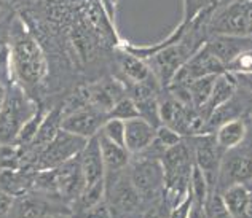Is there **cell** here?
I'll return each instance as SVG.
<instances>
[{
    "instance_id": "cell-1",
    "label": "cell",
    "mask_w": 252,
    "mask_h": 218,
    "mask_svg": "<svg viewBox=\"0 0 252 218\" xmlns=\"http://www.w3.org/2000/svg\"><path fill=\"white\" fill-rule=\"evenodd\" d=\"M11 69L18 82L28 86L40 83L45 77L46 61L43 51L31 35H18L11 43Z\"/></svg>"
},
{
    "instance_id": "cell-2",
    "label": "cell",
    "mask_w": 252,
    "mask_h": 218,
    "mask_svg": "<svg viewBox=\"0 0 252 218\" xmlns=\"http://www.w3.org/2000/svg\"><path fill=\"white\" fill-rule=\"evenodd\" d=\"M38 105L28 99L23 88L13 86L6 91V101L0 111V142H15L24 123L34 115Z\"/></svg>"
},
{
    "instance_id": "cell-3",
    "label": "cell",
    "mask_w": 252,
    "mask_h": 218,
    "mask_svg": "<svg viewBox=\"0 0 252 218\" xmlns=\"http://www.w3.org/2000/svg\"><path fill=\"white\" fill-rule=\"evenodd\" d=\"M252 19V2L235 0L225 6L222 13L212 19L209 24L211 35H230V37H248L249 24Z\"/></svg>"
},
{
    "instance_id": "cell-4",
    "label": "cell",
    "mask_w": 252,
    "mask_h": 218,
    "mask_svg": "<svg viewBox=\"0 0 252 218\" xmlns=\"http://www.w3.org/2000/svg\"><path fill=\"white\" fill-rule=\"evenodd\" d=\"M193 156L195 166L206 177V182L212 190H216V183L219 180V172H220L222 155L223 150L219 147L216 140V134L212 132H204V134L195 136L193 140Z\"/></svg>"
},
{
    "instance_id": "cell-5",
    "label": "cell",
    "mask_w": 252,
    "mask_h": 218,
    "mask_svg": "<svg viewBox=\"0 0 252 218\" xmlns=\"http://www.w3.org/2000/svg\"><path fill=\"white\" fill-rule=\"evenodd\" d=\"M86 142H88L86 138H82L61 129L58 132V136L53 138V142L40 151L42 155L38 158V164H40L42 169L56 167L59 164L72 160V158H77Z\"/></svg>"
},
{
    "instance_id": "cell-6",
    "label": "cell",
    "mask_w": 252,
    "mask_h": 218,
    "mask_svg": "<svg viewBox=\"0 0 252 218\" xmlns=\"http://www.w3.org/2000/svg\"><path fill=\"white\" fill-rule=\"evenodd\" d=\"M193 54V51H189V46L184 43H172L166 48L155 53L147 61L152 62V67L155 70V77L161 86H169L172 78L176 77L179 69L187 62V59ZM150 67V69H152Z\"/></svg>"
},
{
    "instance_id": "cell-7",
    "label": "cell",
    "mask_w": 252,
    "mask_h": 218,
    "mask_svg": "<svg viewBox=\"0 0 252 218\" xmlns=\"http://www.w3.org/2000/svg\"><path fill=\"white\" fill-rule=\"evenodd\" d=\"M129 178L141 197H152L164 188V172L158 158H142L132 164Z\"/></svg>"
},
{
    "instance_id": "cell-8",
    "label": "cell",
    "mask_w": 252,
    "mask_h": 218,
    "mask_svg": "<svg viewBox=\"0 0 252 218\" xmlns=\"http://www.w3.org/2000/svg\"><path fill=\"white\" fill-rule=\"evenodd\" d=\"M105 120H107V115L90 105L86 109L63 116L61 129L88 140L101 131Z\"/></svg>"
},
{
    "instance_id": "cell-9",
    "label": "cell",
    "mask_w": 252,
    "mask_h": 218,
    "mask_svg": "<svg viewBox=\"0 0 252 218\" xmlns=\"http://www.w3.org/2000/svg\"><path fill=\"white\" fill-rule=\"evenodd\" d=\"M105 191H109L107 202L114 215L117 214L126 215L134 212L142 199L141 194L134 188V185H132L129 175H120L110 185L109 190H107V183H105Z\"/></svg>"
},
{
    "instance_id": "cell-10",
    "label": "cell",
    "mask_w": 252,
    "mask_h": 218,
    "mask_svg": "<svg viewBox=\"0 0 252 218\" xmlns=\"http://www.w3.org/2000/svg\"><path fill=\"white\" fill-rule=\"evenodd\" d=\"M225 188L235 183L246 185L252 182V151H236L222 158L219 180Z\"/></svg>"
},
{
    "instance_id": "cell-11",
    "label": "cell",
    "mask_w": 252,
    "mask_h": 218,
    "mask_svg": "<svg viewBox=\"0 0 252 218\" xmlns=\"http://www.w3.org/2000/svg\"><path fill=\"white\" fill-rule=\"evenodd\" d=\"M157 128L142 116L125 121V148L129 155H141L154 142Z\"/></svg>"
},
{
    "instance_id": "cell-12",
    "label": "cell",
    "mask_w": 252,
    "mask_h": 218,
    "mask_svg": "<svg viewBox=\"0 0 252 218\" xmlns=\"http://www.w3.org/2000/svg\"><path fill=\"white\" fill-rule=\"evenodd\" d=\"M53 172H55L58 193L64 196H80L85 188V178L78 156L53 167Z\"/></svg>"
},
{
    "instance_id": "cell-13",
    "label": "cell",
    "mask_w": 252,
    "mask_h": 218,
    "mask_svg": "<svg viewBox=\"0 0 252 218\" xmlns=\"http://www.w3.org/2000/svg\"><path fill=\"white\" fill-rule=\"evenodd\" d=\"M78 160H80L82 172L85 178V187H91V185L105 178V166H104L101 147H99L97 134L88 138V142H86L83 150L80 151V155H78Z\"/></svg>"
},
{
    "instance_id": "cell-14",
    "label": "cell",
    "mask_w": 252,
    "mask_h": 218,
    "mask_svg": "<svg viewBox=\"0 0 252 218\" xmlns=\"http://www.w3.org/2000/svg\"><path fill=\"white\" fill-rule=\"evenodd\" d=\"M252 37H230V35H214L206 42L208 50L220 61L225 67L243 51L252 50Z\"/></svg>"
},
{
    "instance_id": "cell-15",
    "label": "cell",
    "mask_w": 252,
    "mask_h": 218,
    "mask_svg": "<svg viewBox=\"0 0 252 218\" xmlns=\"http://www.w3.org/2000/svg\"><path fill=\"white\" fill-rule=\"evenodd\" d=\"M90 94V105L97 109L99 111L107 115L114 109V105L125 97L123 86L115 80L109 82H99L96 84H91L88 88Z\"/></svg>"
},
{
    "instance_id": "cell-16",
    "label": "cell",
    "mask_w": 252,
    "mask_h": 218,
    "mask_svg": "<svg viewBox=\"0 0 252 218\" xmlns=\"http://www.w3.org/2000/svg\"><path fill=\"white\" fill-rule=\"evenodd\" d=\"M236 82L233 75L230 74V72H225V74H220L216 77V82H214V86H212V91H211V96H209V101L206 102V105L201 109H198V111L206 118L211 116V113L214 110H217L220 105L227 104L228 101L235 97V92H236Z\"/></svg>"
},
{
    "instance_id": "cell-17",
    "label": "cell",
    "mask_w": 252,
    "mask_h": 218,
    "mask_svg": "<svg viewBox=\"0 0 252 218\" xmlns=\"http://www.w3.org/2000/svg\"><path fill=\"white\" fill-rule=\"evenodd\" d=\"M97 140L99 147H101L104 166H105V175L122 172V170L129 164V151L126 150L123 145H118L115 142L109 140L107 137H104L101 132H97Z\"/></svg>"
},
{
    "instance_id": "cell-18",
    "label": "cell",
    "mask_w": 252,
    "mask_h": 218,
    "mask_svg": "<svg viewBox=\"0 0 252 218\" xmlns=\"http://www.w3.org/2000/svg\"><path fill=\"white\" fill-rule=\"evenodd\" d=\"M246 134H248L246 123L241 118H235V120H230L217 128L216 140L223 151H230L240 147L244 138H246Z\"/></svg>"
},
{
    "instance_id": "cell-19",
    "label": "cell",
    "mask_w": 252,
    "mask_h": 218,
    "mask_svg": "<svg viewBox=\"0 0 252 218\" xmlns=\"http://www.w3.org/2000/svg\"><path fill=\"white\" fill-rule=\"evenodd\" d=\"M118 62H120V69L123 75L128 78L131 83H142L147 82L149 78L154 77L150 65L144 61V59L131 54L128 51H120L118 54Z\"/></svg>"
},
{
    "instance_id": "cell-20",
    "label": "cell",
    "mask_w": 252,
    "mask_h": 218,
    "mask_svg": "<svg viewBox=\"0 0 252 218\" xmlns=\"http://www.w3.org/2000/svg\"><path fill=\"white\" fill-rule=\"evenodd\" d=\"M61 120H63V110L61 107H56L50 111H46L43 121L38 128L37 136L34 137L31 145H34L37 150H43L46 145L53 142V138L58 136V132L61 131Z\"/></svg>"
},
{
    "instance_id": "cell-21",
    "label": "cell",
    "mask_w": 252,
    "mask_h": 218,
    "mask_svg": "<svg viewBox=\"0 0 252 218\" xmlns=\"http://www.w3.org/2000/svg\"><path fill=\"white\" fill-rule=\"evenodd\" d=\"M249 197H251V191L248 190L246 185H243V183L230 185L222 193V199L225 202V206H227L230 214L235 218H243L244 209H246Z\"/></svg>"
},
{
    "instance_id": "cell-22",
    "label": "cell",
    "mask_w": 252,
    "mask_h": 218,
    "mask_svg": "<svg viewBox=\"0 0 252 218\" xmlns=\"http://www.w3.org/2000/svg\"><path fill=\"white\" fill-rule=\"evenodd\" d=\"M219 0H184V24L191 27V24L201 23L209 15V11H214Z\"/></svg>"
},
{
    "instance_id": "cell-23",
    "label": "cell",
    "mask_w": 252,
    "mask_h": 218,
    "mask_svg": "<svg viewBox=\"0 0 252 218\" xmlns=\"http://www.w3.org/2000/svg\"><path fill=\"white\" fill-rule=\"evenodd\" d=\"M217 75H208V77H201L196 78L195 82H191L189 84V94H190V101H191V107L193 109H201L206 105L209 101L212 86H214Z\"/></svg>"
},
{
    "instance_id": "cell-24",
    "label": "cell",
    "mask_w": 252,
    "mask_h": 218,
    "mask_svg": "<svg viewBox=\"0 0 252 218\" xmlns=\"http://www.w3.org/2000/svg\"><path fill=\"white\" fill-rule=\"evenodd\" d=\"M18 218H34V217H46V215H59L55 207H51L48 202L35 197H28L21 202L18 210Z\"/></svg>"
},
{
    "instance_id": "cell-25",
    "label": "cell",
    "mask_w": 252,
    "mask_h": 218,
    "mask_svg": "<svg viewBox=\"0 0 252 218\" xmlns=\"http://www.w3.org/2000/svg\"><path fill=\"white\" fill-rule=\"evenodd\" d=\"M45 115H46V111L42 107H37L34 115L24 123V126L21 128V131H19V134H18L15 142H18L19 145H31L32 140H34V137L37 136L38 128H40Z\"/></svg>"
},
{
    "instance_id": "cell-26",
    "label": "cell",
    "mask_w": 252,
    "mask_h": 218,
    "mask_svg": "<svg viewBox=\"0 0 252 218\" xmlns=\"http://www.w3.org/2000/svg\"><path fill=\"white\" fill-rule=\"evenodd\" d=\"M181 142H182V136L179 134V132L161 124V126L157 128V134H155V138L150 147H155L157 150H160V155H163L168 148L174 147V145L181 143Z\"/></svg>"
},
{
    "instance_id": "cell-27",
    "label": "cell",
    "mask_w": 252,
    "mask_h": 218,
    "mask_svg": "<svg viewBox=\"0 0 252 218\" xmlns=\"http://www.w3.org/2000/svg\"><path fill=\"white\" fill-rule=\"evenodd\" d=\"M136 116H141L139 115L137 105L131 97H126V96L120 99V101L114 105V109L107 113V118H118V120H123V121H128L131 118H136Z\"/></svg>"
},
{
    "instance_id": "cell-28",
    "label": "cell",
    "mask_w": 252,
    "mask_h": 218,
    "mask_svg": "<svg viewBox=\"0 0 252 218\" xmlns=\"http://www.w3.org/2000/svg\"><path fill=\"white\" fill-rule=\"evenodd\" d=\"M204 207H206L208 218H235L233 215L230 214V210L227 209V206H225V202L222 199V194H219L217 190L211 191V193H209Z\"/></svg>"
},
{
    "instance_id": "cell-29",
    "label": "cell",
    "mask_w": 252,
    "mask_h": 218,
    "mask_svg": "<svg viewBox=\"0 0 252 218\" xmlns=\"http://www.w3.org/2000/svg\"><path fill=\"white\" fill-rule=\"evenodd\" d=\"M78 197H80V202L85 210L93 207L97 202H101L102 199H105V178L94 185H91V187H85Z\"/></svg>"
},
{
    "instance_id": "cell-30",
    "label": "cell",
    "mask_w": 252,
    "mask_h": 218,
    "mask_svg": "<svg viewBox=\"0 0 252 218\" xmlns=\"http://www.w3.org/2000/svg\"><path fill=\"white\" fill-rule=\"evenodd\" d=\"M99 132H101L104 137H107L109 140L125 147V121L123 120H118V118H107Z\"/></svg>"
},
{
    "instance_id": "cell-31",
    "label": "cell",
    "mask_w": 252,
    "mask_h": 218,
    "mask_svg": "<svg viewBox=\"0 0 252 218\" xmlns=\"http://www.w3.org/2000/svg\"><path fill=\"white\" fill-rule=\"evenodd\" d=\"M227 72L231 74H252V50L243 51L228 64Z\"/></svg>"
},
{
    "instance_id": "cell-32",
    "label": "cell",
    "mask_w": 252,
    "mask_h": 218,
    "mask_svg": "<svg viewBox=\"0 0 252 218\" xmlns=\"http://www.w3.org/2000/svg\"><path fill=\"white\" fill-rule=\"evenodd\" d=\"M0 74L6 78L13 77L11 69V43L6 38H0Z\"/></svg>"
},
{
    "instance_id": "cell-33",
    "label": "cell",
    "mask_w": 252,
    "mask_h": 218,
    "mask_svg": "<svg viewBox=\"0 0 252 218\" xmlns=\"http://www.w3.org/2000/svg\"><path fill=\"white\" fill-rule=\"evenodd\" d=\"M83 218H114V212H112L107 199H102L101 202L94 204L93 207L86 209Z\"/></svg>"
},
{
    "instance_id": "cell-34",
    "label": "cell",
    "mask_w": 252,
    "mask_h": 218,
    "mask_svg": "<svg viewBox=\"0 0 252 218\" xmlns=\"http://www.w3.org/2000/svg\"><path fill=\"white\" fill-rule=\"evenodd\" d=\"M191 201H193V196H191V193H189L185 196V199H182L177 206L171 209V214L168 215V218H189Z\"/></svg>"
},
{
    "instance_id": "cell-35",
    "label": "cell",
    "mask_w": 252,
    "mask_h": 218,
    "mask_svg": "<svg viewBox=\"0 0 252 218\" xmlns=\"http://www.w3.org/2000/svg\"><path fill=\"white\" fill-rule=\"evenodd\" d=\"M13 204H15L13 194L5 190H0V218H5L10 214V210L13 209Z\"/></svg>"
},
{
    "instance_id": "cell-36",
    "label": "cell",
    "mask_w": 252,
    "mask_h": 218,
    "mask_svg": "<svg viewBox=\"0 0 252 218\" xmlns=\"http://www.w3.org/2000/svg\"><path fill=\"white\" fill-rule=\"evenodd\" d=\"M99 3L104 8L105 15H107L109 21L114 24L115 23V15H117V6H118V0H99Z\"/></svg>"
},
{
    "instance_id": "cell-37",
    "label": "cell",
    "mask_w": 252,
    "mask_h": 218,
    "mask_svg": "<svg viewBox=\"0 0 252 218\" xmlns=\"http://www.w3.org/2000/svg\"><path fill=\"white\" fill-rule=\"evenodd\" d=\"M189 218H208L206 207H204V204L196 202L195 199L191 201V207H190Z\"/></svg>"
},
{
    "instance_id": "cell-38",
    "label": "cell",
    "mask_w": 252,
    "mask_h": 218,
    "mask_svg": "<svg viewBox=\"0 0 252 218\" xmlns=\"http://www.w3.org/2000/svg\"><path fill=\"white\" fill-rule=\"evenodd\" d=\"M231 75H233L236 84H240V86L246 88L248 91L252 92V74H231Z\"/></svg>"
},
{
    "instance_id": "cell-39",
    "label": "cell",
    "mask_w": 252,
    "mask_h": 218,
    "mask_svg": "<svg viewBox=\"0 0 252 218\" xmlns=\"http://www.w3.org/2000/svg\"><path fill=\"white\" fill-rule=\"evenodd\" d=\"M144 218H168V215L164 214L160 207H154V209H150L149 212L144 215Z\"/></svg>"
},
{
    "instance_id": "cell-40",
    "label": "cell",
    "mask_w": 252,
    "mask_h": 218,
    "mask_svg": "<svg viewBox=\"0 0 252 218\" xmlns=\"http://www.w3.org/2000/svg\"><path fill=\"white\" fill-rule=\"evenodd\" d=\"M243 218H252V193H251V197L246 204V209H244V215Z\"/></svg>"
},
{
    "instance_id": "cell-41",
    "label": "cell",
    "mask_w": 252,
    "mask_h": 218,
    "mask_svg": "<svg viewBox=\"0 0 252 218\" xmlns=\"http://www.w3.org/2000/svg\"><path fill=\"white\" fill-rule=\"evenodd\" d=\"M6 91H8V89H5L3 84L0 83V111H2L3 104H5V101H6Z\"/></svg>"
},
{
    "instance_id": "cell-42",
    "label": "cell",
    "mask_w": 252,
    "mask_h": 218,
    "mask_svg": "<svg viewBox=\"0 0 252 218\" xmlns=\"http://www.w3.org/2000/svg\"><path fill=\"white\" fill-rule=\"evenodd\" d=\"M34 218H61V215H46V217H34Z\"/></svg>"
},
{
    "instance_id": "cell-43",
    "label": "cell",
    "mask_w": 252,
    "mask_h": 218,
    "mask_svg": "<svg viewBox=\"0 0 252 218\" xmlns=\"http://www.w3.org/2000/svg\"><path fill=\"white\" fill-rule=\"evenodd\" d=\"M249 37H252V19H251V24H249Z\"/></svg>"
},
{
    "instance_id": "cell-44",
    "label": "cell",
    "mask_w": 252,
    "mask_h": 218,
    "mask_svg": "<svg viewBox=\"0 0 252 218\" xmlns=\"http://www.w3.org/2000/svg\"><path fill=\"white\" fill-rule=\"evenodd\" d=\"M243 2H252V0H243Z\"/></svg>"
},
{
    "instance_id": "cell-45",
    "label": "cell",
    "mask_w": 252,
    "mask_h": 218,
    "mask_svg": "<svg viewBox=\"0 0 252 218\" xmlns=\"http://www.w3.org/2000/svg\"><path fill=\"white\" fill-rule=\"evenodd\" d=\"M0 6H2V0H0Z\"/></svg>"
}]
</instances>
